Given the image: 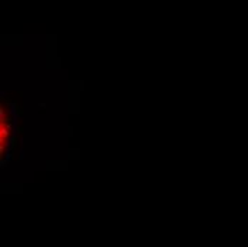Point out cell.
Returning <instances> with one entry per match:
<instances>
[{
  "instance_id": "cell-1",
  "label": "cell",
  "mask_w": 248,
  "mask_h": 247,
  "mask_svg": "<svg viewBox=\"0 0 248 247\" xmlns=\"http://www.w3.org/2000/svg\"><path fill=\"white\" fill-rule=\"evenodd\" d=\"M6 164H7V162H6L4 159H0V167H1V169H4Z\"/></svg>"
}]
</instances>
